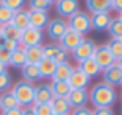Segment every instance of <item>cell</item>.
Returning a JSON list of instances; mask_svg holds the SVG:
<instances>
[{
  "label": "cell",
  "instance_id": "b9f144b4",
  "mask_svg": "<svg viewBox=\"0 0 122 115\" xmlns=\"http://www.w3.org/2000/svg\"><path fill=\"white\" fill-rule=\"evenodd\" d=\"M22 115H36L33 106H28V107H22Z\"/></svg>",
  "mask_w": 122,
  "mask_h": 115
},
{
  "label": "cell",
  "instance_id": "30bf717a",
  "mask_svg": "<svg viewBox=\"0 0 122 115\" xmlns=\"http://www.w3.org/2000/svg\"><path fill=\"white\" fill-rule=\"evenodd\" d=\"M83 39H85V37H83L81 34H78V33H75V31H72V30L67 28V31L64 33V36L60 39V47L63 48V50H66L67 53H72Z\"/></svg>",
  "mask_w": 122,
  "mask_h": 115
},
{
  "label": "cell",
  "instance_id": "f1b7e54d",
  "mask_svg": "<svg viewBox=\"0 0 122 115\" xmlns=\"http://www.w3.org/2000/svg\"><path fill=\"white\" fill-rule=\"evenodd\" d=\"M107 31L110 33L111 39H121L122 37V20L119 17H113L110 25H108Z\"/></svg>",
  "mask_w": 122,
  "mask_h": 115
},
{
  "label": "cell",
  "instance_id": "ab89813d",
  "mask_svg": "<svg viewBox=\"0 0 122 115\" xmlns=\"http://www.w3.org/2000/svg\"><path fill=\"white\" fill-rule=\"evenodd\" d=\"M111 9L121 14L122 13V0H111Z\"/></svg>",
  "mask_w": 122,
  "mask_h": 115
},
{
  "label": "cell",
  "instance_id": "8992f818",
  "mask_svg": "<svg viewBox=\"0 0 122 115\" xmlns=\"http://www.w3.org/2000/svg\"><path fill=\"white\" fill-rule=\"evenodd\" d=\"M42 50L44 58L52 59L55 64H63V62H67L69 59V53L60 47V44H47L42 47Z\"/></svg>",
  "mask_w": 122,
  "mask_h": 115
},
{
  "label": "cell",
  "instance_id": "f6af8a7d",
  "mask_svg": "<svg viewBox=\"0 0 122 115\" xmlns=\"http://www.w3.org/2000/svg\"><path fill=\"white\" fill-rule=\"evenodd\" d=\"M116 64H117V65H121V67H122V58H119L117 61H116Z\"/></svg>",
  "mask_w": 122,
  "mask_h": 115
},
{
  "label": "cell",
  "instance_id": "e575fe53",
  "mask_svg": "<svg viewBox=\"0 0 122 115\" xmlns=\"http://www.w3.org/2000/svg\"><path fill=\"white\" fill-rule=\"evenodd\" d=\"M36 115H53V111L50 107V103H46V104H33Z\"/></svg>",
  "mask_w": 122,
  "mask_h": 115
},
{
  "label": "cell",
  "instance_id": "7bdbcfd3",
  "mask_svg": "<svg viewBox=\"0 0 122 115\" xmlns=\"http://www.w3.org/2000/svg\"><path fill=\"white\" fill-rule=\"evenodd\" d=\"M6 67H8V65H5V64H2V62H0V73L6 72Z\"/></svg>",
  "mask_w": 122,
  "mask_h": 115
},
{
  "label": "cell",
  "instance_id": "816d5d0a",
  "mask_svg": "<svg viewBox=\"0 0 122 115\" xmlns=\"http://www.w3.org/2000/svg\"><path fill=\"white\" fill-rule=\"evenodd\" d=\"M0 111H2V109H0Z\"/></svg>",
  "mask_w": 122,
  "mask_h": 115
},
{
  "label": "cell",
  "instance_id": "83f0119b",
  "mask_svg": "<svg viewBox=\"0 0 122 115\" xmlns=\"http://www.w3.org/2000/svg\"><path fill=\"white\" fill-rule=\"evenodd\" d=\"M0 31H2V34H3L5 40H14V42H19V40H20L22 31L17 30L13 23H8V25H5V27H0Z\"/></svg>",
  "mask_w": 122,
  "mask_h": 115
},
{
  "label": "cell",
  "instance_id": "bcb514c9",
  "mask_svg": "<svg viewBox=\"0 0 122 115\" xmlns=\"http://www.w3.org/2000/svg\"><path fill=\"white\" fill-rule=\"evenodd\" d=\"M49 2H50V3H52V5H53V3H55V2H58V0H49Z\"/></svg>",
  "mask_w": 122,
  "mask_h": 115
},
{
  "label": "cell",
  "instance_id": "484cf974",
  "mask_svg": "<svg viewBox=\"0 0 122 115\" xmlns=\"http://www.w3.org/2000/svg\"><path fill=\"white\" fill-rule=\"evenodd\" d=\"M58 64H55L52 59H47V58H44L42 61L38 64V68H39V75L41 78H50L53 76L55 73V68H56Z\"/></svg>",
  "mask_w": 122,
  "mask_h": 115
},
{
  "label": "cell",
  "instance_id": "c3c4849f",
  "mask_svg": "<svg viewBox=\"0 0 122 115\" xmlns=\"http://www.w3.org/2000/svg\"><path fill=\"white\" fill-rule=\"evenodd\" d=\"M121 101H122V93H121Z\"/></svg>",
  "mask_w": 122,
  "mask_h": 115
},
{
  "label": "cell",
  "instance_id": "f907efd6",
  "mask_svg": "<svg viewBox=\"0 0 122 115\" xmlns=\"http://www.w3.org/2000/svg\"><path fill=\"white\" fill-rule=\"evenodd\" d=\"M53 115H56V114H53Z\"/></svg>",
  "mask_w": 122,
  "mask_h": 115
},
{
  "label": "cell",
  "instance_id": "8fae6325",
  "mask_svg": "<svg viewBox=\"0 0 122 115\" xmlns=\"http://www.w3.org/2000/svg\"><path fill=\"white\" fill-rule=\"evenodd\" d=\"M103 83L111 87L121 86L122 84V67L117 64H113L103 70Z\"/></svg>",
  "mask_w": 122,
  "mask_h": 115
},
{
  "label": "cell",
  "instance_id": "ba28073f",
  "mask_svg": "<svg viewBox=\"0 0 122 115\" xmlns=\"http://www.w3.org/2000/svg\"><path fill=\"white\" fill-rule=\"evenodd\" d=\"M67 28H69L67 22L64 19H50V22L46 27V31H47V36L50 37L52 40H58L60 42V39L67 31Z\"/></svg>",
  "mask_w": 122,
  "mask_h": 115
},
{
  "label": "cell",
  "instance_id": "44dd1931",
  "mask_svg": "<svg viewBox=\"0 0 122 115\" xmlns=\"http://www.w3.org/2000/svg\"><path fill=\"white\" fill-rule=\"evenodd\" d=\"M78 68L86 76H89V78H96V76H99L102 73V68L97 65V62L94 61L92 58H89V59H86V61H83L81 64H78Z\"/></svg>",
  "mask_w": 122,
  "mask_h": 115
},
{
  "label": "cell",
  "instance_id": "4fadbf2b",
  "mask_svg": "<svg viewBox=\"0 0 122 115\" xmlns=\"http://www.w3.org/2000/svg\"><path fill=\"white\" fill-rule=\"evenodd\" d=\"M69 86H71V89H81V90H86L88 86H89L91 83V78L89 76H86L85 73L80 70L78 67H74V72L71 73V76H69L67 79Z\"/></svg>",
  "mask_w": 122,
  "mask_h": 115
},
{
  "label": "cell",
  "instance_id": "f35d334b",
  "mask_svg": "<svg viewBox=\"0 0 122 115\" xmlns=\"http://www.w3.org/2000/svg\"><path fill=\"white\" fill-rule=\"evenodd\" d=\"M92 115H114L113 109H107V107H97L94 109Z\"/></svg>",
  "mask_w": 122,
  "mask_h": 115
},
{
  "label": "cell",
  "instance_id": "ee69618b",
  "mask_svg": "<svg viewBox=\"0 0 122 115\" xmlns=\"http://www.w3.org/2000/svg\"><path fill=\"white\" fill-rule=\"evenodd\" d=\"M3 42H5V37H3V34H2V31H0V48L3 47Z\"/></svg>",
  "mask_w": 122,
  "mask_h": 115
},
{
  "label": "cell",
  "instance_id": "9c48e42d",
  "mask_svg": "<svg viewBox=\"0 0 122 115\" xmlns=\"http://www.w3.org/2000/svg\"><path fill=\"white\" fill-rule=\"evenodd\" d=\"M55 9L60 17L69 19L77 11H80V2L78 0H58V2H55Z\"/></svg>",
  "mask_w": 122,
  "mask_h": 115
},
{
  "label": "cell",
  "instance_id": "4dcf8cb0",
  "mask_svg": "<svg viewBox=\"0 0 122 115\" xmlns=\"http://www.w3.org/2000/svg\"><path fill=\"white\" fill-rule=\"evenodd\" d=\"M14 16V11H11L10 8H6L5 5L0 3V27H5L8 23H11Z\"/></svg>",
  "mask_w": 122,
  "mask_h": 115
},
{
  "label": "cell",
  "instance_id": "e0dca14e",
  "mask_svg": "<svg viewBox=\"0 0 122 115\" xmlns=\"http://www.w3.org/2000/svg\"><path fill=\"white\" fill-rule=\"evenodd\" d=\"M50 107L53 111V114L56 115H69L72 111L67 98L64 97H53V100L50 101Z\"/></svg>",
  "mask_w": 122,
  "mask_h": 115
},
{
  "label": "cell",
  "instance_id": "d4e9b609",
  "mask_svg": "<svg viewBox=\"0 0 122 115\" xmlns=\"http://www.w3.org/2000/svg\"><path fill=\"white\" fill-rule=\"evenodd\" d=\"M50 89L53 92V97H64V98L71 93V90H72L67 81H55V79H52Z\"/></svg>",
  "mask_w": 122,
  "mask_h": 115
},
{
  "label": "cell",
  "instance_id": "7a4b0ae2",
  "mask_svg": "<svg viewBox=\"0 0 122 115\" xmlns=\"http://www.w3.org/2000/svg\"><path fill=\"white\" fill-rule=\"evenodd\" d=\"M11 93L14 95L20 107L33 106V103H35V84L28 83V81H17L13 86Z\"/></svg>",
  "mask_w": 122,
  "mask_h": 115
},
{
  "label": "cell",
  "instance_id": "681fc988",
  "mask_svg": "<svg viewBox=\"0 0 122 115\" xmlns=\"http://www.w3.org/2000/svg\"><path fill=\"white\" fill-rule=\"evenodd\" d=\"M121 40H122V37H121Z\"/></svg>",
  "mask_w": 122,
  "mask_h": 115
},
{
  "label": "cell",
  "instance_id": "7c38bea8",
  "mask_svg": "<svg viewBox=\"0 0 122 115\" xmlns=\"http://www.w3.org/2000/svg\"><path fill=\"white\" fill-rule=\"evenodd\" d=\"M28 19H30V27L42 31L50 22L49 13L47 11H38V9H28Z\"/></svg>",
  "mask_w": 122,
  "mask_h": 115
},
{
  "label": "cell",
  "instance_id": "5bb4252c",
  "mask_svg": "<svg viewBox=\"0 0 122 115\" xmlns=\"http://www.w3.org/2000/svg\"><path fill=\"white\" fill-rule=\"evenodd\" d=\"M66 98H67V101H69V104H71L72 109L83 107V106H86V103L89 101V93H88V90L72 89L71 93H69Z\"/></svg>",
  "mask_w": 122,
  "mask_h": 115
},
{
  "label": "cell",
  "instance_id": "2e32d148",
  "mask_svg": "<svg viewBox=\"0 0 122 115\" xmlns=\"http://www.w3.org/2000/svg\"><path fill=\"white\" fill-rule=\"evenodd\" d=\"M111 16L110 13H96V14H91V30H96V31H105L111 22Z\"/></svg>",
  "mask_w": 122,
  "mask_h": 115
},
{
  "label": "cell",
  "instance_id": "74e56055",
  "mask_svg": "<svg viewBox=\"0 0 122 115\" xmlns=\"http://www.w3.org/2000/svg\"><path fill=\"white\" fill-rule=\"evenodd\" d=\"M10 58H11V53H10V51L5 50L3 47L0 48V62H2V64L8 65V64H10Z\"/></svg>",
  "mask_w": 122,
  "mask_h": 115
},
{
  "label": "cell",
  "instance_id": "52a82bcc",
  "mask_svg": "<svg viewBox=\"0 0 122 115\" xmlns=\"http://www.w3.org/2000/svg\"><path fill=\"white\" fill-rule=\"evenodd\" d=\"M92 59L97 62V65L102 68V72H103L105 68L111 67L113 64H116V59L113 58V54L110 53L107 45H97L96 50H94Z\"/></svg>",
  "mask_w": 122,
  "mask_h": 115
},
{
  "label": "cell",
  "instance_id": "ffe728a7",
  "mask_svg": "<svg viewBox=\"0 0 122 115\" xmlns=\"http://www.w3.org/2000/svg\"><path fill=\"white\" fill-rule=\"evenodd\" d=\"M25 58L27 64H35L38 65L44 59V50L42 45H35V47H27L25 48Z\"/></svg>",
  "mask_w": 122,
  "mask_h": 115
},
{
  "label": "cell",
  "instance_id": "ac0fdd59",
  "mask_svg": "<svg viewBox=\"0 0 122 115\" xmlns=\"http://www.w3.org/2000/svg\"><path fill=\"white\" fill-rule=\"evenodd\" d=\"M86 6L91 14L110 13L111 11V0H86Z\"/></svg>",
  "mask_w": 122,
  "mask_h": 115
},
{
  "label": "cell",
  "instance_id": "4316f807",
  "mask_svg": "<svg viewBox=\"0 0 122 115\" xmlns=\"http://www.w3.org/2000/svg\"><path fill=\"white\" fill-rule=\"evenodd\" d=\"M14 107H20L17 103V100L14 98V95L11 93V90L0 93V109L2 111H8V109H14Z\"/></svg>",
  "mask_w": 122,
  "mask_h": 115
},
{
  "label": "cell",
  "instance_id": "9a60e30c",
  "mask_svg": "<svg viewBox=\"0 0 122 115\" xmlns=\"http://www.w3.org/2000/svg\"><path fill=\"white\" fill-rule=\"evenodd\" d=\"M53 100V92L50 84H38L35 86V103L33 104H46Z\"/></svg>",
  "mask_w": 122,
  "mask_h": 115
},
{
  "label": "cell",
  "instance_id": "7dc6e473",
  "mask_svg": "<svg viewBox=\"0 0 122 115\" xmlns=\"http://www.w3.org/2000/svg\"><path fill=\"white\" fill-rule=\"evenodd\" d=\"M119 19H121V20H122V13H121V14H119Z\"/></svg>",
  "mask_w": 122,
  "mask_h": 115
},
{
  "label": "cell",
  "instance_id": "603a6c76",
  "mask_svg": "<svg viewBox=\"0 0 122 115\" xmlns=\"http://www.w3.org/2000/svg\"><path fill=\"white\" fill-rule=\"evenodd\" d=\"M72 72H74V67H72L69 62L58 64L56 68H55V73H53V76H52V79H55V81H67Z\"/></svg>",
  "mask_w": 122,
  "mask_h": 115
},
{
  "label": "cell",
  "instance_id": "277c9868",
  "mask_svg": "<svg viewBox=\"0 0 122 115\" xmlns=\"http://www.w3.org/2000/svg\"><path fill=\"white\" fill-rule=\"evenodd\" d=\"M96 47H97V45H96V42H94L92 39H83L71 54H72V58H74L78 64H81L83 61H86V59L92 58Z\"/></svg>",
  "mask_w": 122,
  "mask_h": 115
},
{
  "label": "cell",
  "instance_id": "d6986e66",
  "mask_svg": "<svg viewBox=\"0 0 122 115\" xmlns=\"http://www.w3.org/2000/svg\"><path fill=\"white\" fill-rule=\"evenodd\" d=\"M11 23L16 27L17 30L24 31L30 27V19H28V9H19L14 11V16H13V20Z\"/></svg>",
  "mask_w": 122,
  "mask_h": 115
},
{
  "label": "cell",
  "instance_id": "d590c367",
  "mask_svg": "<svg viewBox=\"0 0 122 115\" xmlns=\"http://www.w3.org/2000/svg\"><path fill=\"white\" fill-rule=\"evenodd\" d=\"M69 115H92V111L86 106H83V107H75Z\"/></svg>",
  "mask_w": 122,
  "mask_h": 115
},
{
  "label": "cell",
  "instance_id": "7402d4cb",
  "mask_svg": "<svg viewBox=\"0 0 122 115\" xmlns=\"http://www.w3.org/2000/svg\"><path fill=\"white\" fill-rule=\"evenodd\" d=\"M20 72H22L24 81H28V83H31V84L35 83V81H39L41 79L39 68H38V65H35V64H25L20 68Z\"/></svg>",
  "mask_w": 122,
  "mask_h": 115
},
{
  "label": "cell",
  "instance_id": "5b68a950",
  "mask_svg": "<svg viewBox=\"0 0 122 115\" xmlns=\"http://www.w3.org/2000/svg\"><path fill=\"white\" fill-rule=\"evenodd\" d=\"M42 39H44V33L41 31V30L28 27L27 30L22 31L19 44H20V47H24V48L35 47V45H41V44H42Z\"/></svg>",
  "mask_w": 122,
  "mask_h": 115
},
{
  "label": "cell",
  "instance_id": "cb8c5ba5",
  "mask_svg": "<svg viewBox=\"0 0 122 115\" xmlns=\"http://www.w3.org/2000/svg\"><path fill=\"white\" fill-rule=\"evenodd\" d=\"M25 64H27L25 48H24V47H19L17 50H14L13 53H11L10 64H8V65H11V67H14V68H22Z\"/></svg>",
  "mask_w": 122,
  "mask_h": 115
},
{
  "label": "cell",
  "instance_id": "6da1fadb",
  "mask_svg": "<svg viewBox=\"0 0 122 115\" xmlns=\"http://www.w3.org/2000/svg\"><path fill=\"white\" fill-rule=\"evenodd\" d=\"M89 93V101L92 103L94 107H107L111 109L114 106V103L117 101V93L116 89L111 86H108L105 83H99L91 89Z\"/></svg>",
  "mask_w": 122,
  "mask_h": 115
},
{
  "label": "cell",
  "instance_id": "1f68e13d",
  "mask_svg": "<svg viewBox=\"0 0 122 115\" xmlns=\"http://www.w3.org/2000/svg\"><path fill=\"white\" fill-rule=\"evenodd\" d=\"M30 9H38V11H47L52 8V3L49 0H28Z\"/></svg>",
  "mask_w": 122,
  "mask_h": 115
},
{
  "label": "cell",
  "instance_id": "f546056e",
  "mask_svg": "<svg viewBox=\"0 0 122 115\" xmlns=\"http://www.w3.org/2000/svg\"><path fill=\"white\" fill-rule=\"evenodd\" d=\"M107 47L116 61H117L119 58H122V40L121 39H110V42L107 44Z\"/></svg>",
  "mask_w": 122,
  "mask_h": 115
},
{
  "label": "cell",
  "instance_id": "836d02e7",
  "mask_svg": "<svg viewBox=\"0 0 122 115\" xmlns=\"http://www.w3.org/2000/svg\"><path fill=\"white\" fill-rule=\"evenodd\" d=\"M25 2H27V0H0V3L5 5L6 8H10L11 11L24 9V6H25Z\"/></svg>",
  "mask_w": 122,
  "mask_h": 115
},
{
  "label": "cell",
  "instance_id": "3957f363",
  "mask_svg": "<svg viewBox=\"0 0 122 115\" xmlns=\"http://www.w3.org/2000/svg\"><path fill=\"white\" fill-rule=\"evenodd\" d=\"M69 30L78 33L81 36L88 34L91 31V16L85 11H77L74 16H71L67 20Z\"/></svg>",
  "mask_w": 122,
  "mask_h": 115
},
{
  "label": "cell",
  "instance_id": "d6a6232c",
  "mask_svg": "<svg viewBox=\"0 0 122 115\" xmlns=\"http://www.w3.org/2000/svg\"><path fill=\"white\" fill-rule=\"evenodd\" d=\"M13 84V79H11V75L8 72H3L0 73V93H3V92H8Z\"/></svg>",
  "mask_w": 122,
  "mask_h": 115
},
{
  "label": "cell",
  "instance_id": "60d3db41",
  "mask_svg": "<svg viewBox=\"0 0 122 115\" xmlns=\"http://www.w3.org/2000/svg\"><path fill=\"white\" fill-rule=\"evenodd\" d=\"M2 115H22V107H14V109H8V111H2Z\"/></svg>",
  "mask_w": 122,
  "mask_h": 115
},
{
  "label": "cell",
  "instance_id": "8d00e7d4",
  "mask_svg": "<svg viewBox=\"0 0 122 115\" xmlns=\"http://www.w3.org/2000/svg\"><path fill=\"white\" fill-rule=\"evenodd\" d=\"M19 47H20V44L14 42V40H5V42H3V48H5V50H8L10 53H13L14 50H17Z\"/></svg>",
  "mask_w": 122,
  "mask_h": 115
}]
</instances>
